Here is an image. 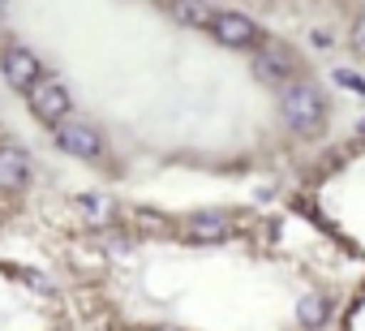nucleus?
I'll list each match as a JSON object with an SVG mask.
<instances>
[{
	"mask_svg": "<svg viewBox=\"0 0 365 331\" xmlns=\"http://www.w3.org/2000/svg\"><path fill=\"white\" fill-rule=\"evenodd\" d=\"M56 146L78 155V159H95L103 151V138H99V129L91 121H61L56 125Z\"/></svg>",
	"mask_w": 365,
	"mask_h": 331,
	"instance_id": "nucleus-3",
	"label": "nucleus"
},
{
	"mask_svg": "<svg viewBox=\"0 0 365 331\" xmlns=\"http://www.w3.org/2000/svg\"><path fill=\"white\" fill-rule=\"evenodd\" d=\"M26 177H31V159H26V151H18V146H0V194L22 190Z\"/></svg>",
	"mask_w": 365,
	"mask_h": 331,
	"instance_id": "nucleus-6",
	"label": "nucleus"
},
{
	"mask_svg": "<svg viewBox=\"0 0 365 331\" xmlns=\"http://www.w3.org/2000/svg\"><path fill=\"white\" fill-rule=\"evenodd\" d=\"M331 78H335V82H339V86H348V91H352V95H365V78H356V73H352V69H335V73H331Z\"/></svg>",
	"mask_w": 365,
	"mask_h": 331,
	"instance_id": "nucleus-12",
	"label": "nucleus"
},
{
	"mask_svg": "<svg viewBox=\"0 0 365 331\" xmlns=\"http://www.w3.org/2000/svg\"><path fill=\"white\" fill-rule=\"evenodd\" d=\"M78 207H82L86 215H95V220H103V215H108V203H103L99 194H82V198H78Z\"/></svg>",
	"mask_w": 365,
	"mask_h": 331,
	"instance_id": "nucleus-11",
	"label": "nucleus"
},
{
	"mask_svg": "<svg viewBox=\"0 0 365 331\" xmlns=\"http://www.w3.org/2000/svg\"><path fill=\"white\" fill-rule=\"evenodd\" d=\"M211 35H215L224 48H250V44L258 39V26H254V18L228 9V14H215V18H211Z\"/></svg>",
	"mask_w": 365,
	"mask_h": 331,
	"instance_id": "nucleus-4",
	"label": "nucleus"
},
{
	"mask_svg": "<svg viewBox=\"0 0 365 331\" xmlns=\"http://www.w3.org/2000/svg\"><path fill=\"white\" fill-rule=\"evenodd\" d=\"M168 14H172V18H185V22H194V26H211V18H215L211 5H168Z\"/></svg>",
	"mask_w": 365,
	"mask_h": 331,
	"instance_id": "nucleus-10",
	"label": "nucleus"
},
{
	"mask_svg": "<svg viewBox=\"0 0 365 331\" xmlns=\"http://www.w3.org/2000/svg\"><path fill=\"white\" fill-rule=\"evenodd\" d=\"M69 108H73V99H69L65 82L39 78V86H31V112H35L39 121H48L52 129H56L61 121H69Z\"/></svg>",
	"mask_w": 365,
	"mask_h": 331,
	"instance_id": "nucleus-2",
	"label": "nucleus"
},
{
	"mask_svg": "<svg viewBox=\"0 0 365 331\" xmlns=\"http://www.w3.org/2000/svg\"><path fill=\"white\" fill-rule=\"evenodd\" d=\"M232 233V215L228 211H194L190 215V237L194 241H224Z\"/></svg>",
	"mask_w": 365,
	"mask_h": 331,
	"instance_id": "nucleus-8",
	"label": "nucleus"
},
{
	"mask_svg": "<svg viewBox=\"0 0 365 331\" xmlns=\"http://www.w3.org/2000/svg\"><path fill=\"white\" fill-rule=\"evenodd\" d=\"M292 69H297V61H292L284 48H262L258 61H254V73H258L262 82H279V86H288Z\"/></svg>",
	"mask_w": 365,
	"mask_h": 331,
	"instance_id": "nucleus-7",
	"label": "nucleus"
},
{
	"mask_svg": "<svg viewBox=\"0 0 365 331\" xmlns=\"http://www.w3.org/2000/svg\"><path fill=\"white\" fill-rule=\"evenodd\" d=\"M352 48H356V56H365V18L352 26Z\"/></svg>",
	"mask_w": 365,
	"mask_h": 331,
	"instance_id": "nucleus-13",
	"label": "nucleus"
},
{
	"mask_svg": "<svg viewBox=\"0 0 365 331\" xmlns=\"http://www.w3.org/2000/svg\"><path fill=\"white\" fill-rule=\"evenodd\" d=\"M361 133H365V116H361Z\"/></svg>",
	"mask_w": 365,
	"mask_h": 331,
	"instance_id": "nucleus-14",
	"label": "nucleus"
},
{
	"mask_svg": "<svg viewBox=\"0 0 365 331\" xmlns=\"http://www.w3.org/2000/svg\"><path fill=\"white\" fill-rule=\"evenodd\" d=\"M0 69H5L9 86H18V91L39 86V56L31 48H9L5 56H0Z\"/></svg>",
	"mask_w": 365,
	"mask_h": 331,
	"instance_id": "nucleus-5",
	"label": "nucleus"
},
{
	"mask_svg": "<svg viewBox=\"0 0 365 331\" xmlns=\"http://www.w3.org/2000/svg\"><path fill=\"white\" fill-rule=\"evenodd\" d=\"M279 116L292 133H318L327 121V99L314 82H288L279 91Z\"/></svg>",
	"mask_w": 365,
	"mask_h": 331,
	"instance_id": "nucleus-1",
	"label": "nucleus"
},
{
	"mask_svg": "<svg viewBox=\"0 0 365 331\" xmlns=\"http://www.w3.org/2000/svg\"><path fill=\"white\" fill-rule=\"evenodd\" d=\"M327 318H331V301H327L322 292H305V297H297V322H301L305 331H318Z\"/></svg>",
	"mask_w": 365,
	"mask_h": 331,
	"instance_id": "nucleus-9",
	"label": "nucleus"
}]
</instances>
